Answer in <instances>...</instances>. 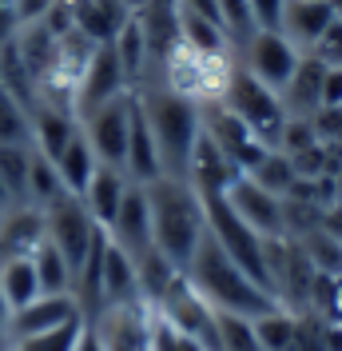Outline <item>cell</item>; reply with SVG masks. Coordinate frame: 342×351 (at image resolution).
Listing matches in <instances>:
<instances>
[{
    "label": "cell",
    "instance_id": "6da1fadb",
    "mask_svg": "<svg viewBox=\"0 0 342 351\" xmlns=\"http://www.w3.org/2000/svg\"><path fill=\"white\" fill-rule=\"evenodd\" d=\"M235 72H239L235 48H199V44L175 40L163 52V60H159L151 80H159L168 92L195 104L199 112H211V108H223Z\"/></svg>",
    "mask_w": 342,
    "mask_h": 351
},
{
    "label": "cell",
    "instance_id": "7a4b0ae2",
    "mask_svg": "<svg viewBox=\"0 0 342 351\" xmlns=\"http://www.w3.org/2000/svg\"><path fill=\"white\" fill-rule=\"evenodd\" d=\"M183 276L192 280V287L215 307V311H231V315L259 319V315L282 307L267 287H259L255 280L215 243L211 232L199 240V247H195V256H192V263H187Z\"/></svg>",
    "mask_w": 342,
    "mask_h": 351
},
{
    "label": "cell",
    "instance_id": "3957f363",
    "mask_svg": "<svg viewBox=\"0 0 342 351\" xmlns=\"http://www.w3.org/2000/svg\"><path fill=\"white\" fill-rule=\"evenodd\" d=\"M135 104H140V112H144V120L151 128L163 176L187 180L195 144L203 136V112L187 104V100H179L175 92H168L159 80H148V84L135 88Z\"/></svg>",
    "mask_w": 342,
    "mask_h": 351
},
{
    "label": "cell",
    "instance_id": "277c9868",
    "mask_svg": "<svg viewBox=\"0 0 342 351\" xmlns=\"http://www.w3.org/2000/svg\"><path fill=\"white\" fill-rule=\"evenodd\" d=\"M148 204H151V236L155 252H163L179 271H187L199 240L207 236V212L203 196L195 192L187 180H171L159 176L148 184Z\"/></svg>",
    "mask_w": 342,
    "mask_h": 351
},
{
    "label": "cell",
    "instance_id": "5b68a950",
    "mask_svg": "<svg viewBox=\"0 0 342 351\" xmlns=\"http://www.w3.org/2000/svg\"><path fill=\"white\" fill-rule=\"evenodd\" d=\"M40 212H44V236H48V243H56V252L68 260L72 284H76V271H80V263L88 260L92 243H96V236H100L104 228L88 216L84 199L72 196V192L56 196L48 208H40Z\"/></svg>",
    "mask_w": 342,
    "mask_h": 351
},
{
    "label": "cell",
    "instance_id": "8992f818",
    "mask_svg": "<svg viewBox=\"0 0 342 351\" xmlns=\"http://www.w3.org/2000/svg\"><path fill=\"white\" fill-rule=\"evenodd\" d=\"M223 108L231 112L235 120H243V124L255 132L263 144H271V148L278 144V136H282V124H287L282 96H278L275 88L259 84L251 72H243V68L235 72V80H231V92H227Z\"/></svg>",
    "mask_w": 342,
    "mask_h": 351
},
{
    "label": "cell",
    "instance_id": "52a82bcc",
    "mask_svg": "<svg viewBox=\"0 0 342 351\" xmlns=\"http://www.w3.org/2000/svg\"><path fill=\"white\" fill-rule=\"evenodd\" d=\"M131 116H135V92L116 96L100 108H92L88 116H80V132L92 144L96 160L104 168H120L124 172V156H128V136H131Z\"/></svg>",
    "mask_w": 342,
    "mask_h": 351
},
{
    "label": "cell",
    "instance_id": "ba28073f",
    "mask_svg": "<svg viewBox=\"0 0 342 351\" xmlns=\"http://www.w3.org/2000/svg\"><path fill=\"white\" fill-rule=\"evenodd\" d=\"M235 56H239V68L243 72H251L259 84L275 88V92L287 88V80L295 76V68L302 60V52L278 28H255L247 40L239 44Z\"/></svg>",
    "mask_w": 342,
    "mask_h": 351
},
{
    "label": "cell",
    "instance_id": "9c48e42d",
    "mask_svg": "<svg viewBox=\"0 0 342 351\" xmlns=\"http://www.w3.org/2000/svg\"><path fill=\"white\" fill-rule=\"evenodd\" d=\"M88 328L96 331L104 351H148V331H151V307L144 300L128 304H104Z\"/></svg>",
    "mask_w": 342,
    "mask_h": 351
},
{
    "label": "cell",
    "instance_id": "30bf717a",
    "mask_svg": "<svg viewBox=\"0 0 342 351\" xmlns=\"http://www.w3.org/2000/svg\"><path fill=\"white\" fill-rule=\"evenodd\" d=\"M223 196H227V204L239 212V219L251 223L263 240H278V236H287V199H278L275 192L259 188L251 176H239Z\"/></svg>",
    "mask_w": 342,
    "mask_h": 351
},
{
    "label": "cell",
    "instance_id": "8fae6325",
    "mask_svg": "<svg viewBox=\"0 0 342 351\" xmlns=\"http://www.w3.org/2000/svg\"><path fill=\"white\" fill-rule=\"evenodd\" d=\"M107 240L116 243L120 252H128L131 260H144L151 247H155V236H151L148 188H140V184H128L120 212H116V219L107 223Z\"/></svg>",
    "mask_w": 342,
    "mask_h": 351
},
{
    "label": "cell",
    "instance_id": "7c38bea8",
    "mask_svg": "<svg viewBox=\"0 0 342 351\" xmlns=\"http://www.w3.org/2000/svg\"><path fill=\"white\" fill-rule=\"evenodd\" d=\"M203 132H207L215 144H219V152L235 164L239 176H247V172L259 164V160H263V156L271 152V144H263L255 132L247 128L243 120H235L227 108L203 112Z\"/></svg>",
    "mask_w": 342,
    "mask_h": 351
},
{
    "label": "cell",
    "instance_id": "4fadbf2b",
    "mask_svg": "<svg viewBox=\"0 0 342 351\" xmlns=\"http://www.w3.org/2000/svg\"><path fill=\"white\" fill-rule=\"evenodd\" d=\"M131 84L128 76H124V68L116 60V48L111 44H96V52H92V60L84 68V80H80V92H76V120L88 116L92 108H100L107 100H116V96H128Z\"/></svg>",
    "mask_w": 342,
    "mask_h": 351
},
{
    "label": "cell",
    "instance_id": "5bb4252c",
    "mask_svg": "<svg viewBox=\"0 0 342 351\" xmlns=\"http://www.w3.org/2000/svg\"><path fill=\"white\" fill-rule=\"evenodd\" d=\"M76 315H84V311H80V304H76L72 291H64V295H36L28 307L12 311L4 339H8V343H12V339H28V335H40V331L60 328V324L76 319Z\"/></svg>",
    "mask_w": 342,
    "mask_h": 351
},
{
    "label": "cell",
    "instance_id": "9a60e30c",
    "mask_svg": "<svg viewBox=\"0 0 342 351\" xmlns=\"http://www.w3.org/2000/svg\"><path fill=\"white\" fill-rule=\"evenodd\" d=\"M72 4V24L76 32L88 36L92 44H111L120 28L135 16L128 0H68Z\"/></svg>",
    "mask_w": 342,
    "mask_h": 351
},
{
    "label": "cell",
    "instance_id": "2e32d148",
    "mask_svg": "<svg viewBox=\"0 0 342 351\" xmlns=\"http://www.w3.org/2000/svg\"><path fill=\"white\" fill-rule=\"evenodd\" d=\"M334 21V4L330 0H287L278 32L299 48L302 56H311V48L319 44V36Z\"/></svg>",
    "mask_w": 342,
    "mask_h": 351
},
{
    "label": "cell",
    "instance_id": "e0dca14e",
    "mask_svg": "<svg viewBox=\"0 0 342 351\" xmlns=\"http://www.w3.org/2000/svg\"><path fill=\"white\" fill-rule=\"evenodd\" d=\"M44 243V212L32 204H12L0 216V263L24 260Z\"/></svg>",
    "mask_w": 342,
    "mask_h": 351
},
{
    "label": "cell",
    "instance_id": "ac0fdd59",
    "mask_svg": "<svg viewBox=\"0 0 342 351\" xmlns=\"http://www.w3.org/2000/svg\"><path fill=\"white\" fill-rule=\"evenodd\" d=\"M322 84H326V64H319L315 56H302L295 76L278 92L282 108H287V120H315L322 112Z\"/></svg>",
    "mask_w": 342,
    "mask_h": 351
},
{
    "label": "cell",
    "instance_id": "d6986e66",
    "mask_svg": "<svg viewBox=\"0 0 342 351\" xmlns=\"http://www.w3.org/2000/svg\"><path fill=\"white\" fill-rule=\"evenodd\" d=\"M28 132H32V148L48 160H56L68 140L80 132V120L64 108H52V104H32L28 108Z\"/></svg>",
    "mask_w": 342,
    "mask_h": 351
},
{
    "label": "cell",
    "instance_id": "ffe728a7",
    "mask_svg": "<svg viewBox=\"0 0 342 351\" xmlns=\"http://www.w3.org/2000/svg\"><path fill=\"white\" fill-rule=\"evenodd\" d=\"M128 176L120 172V168H96L92 172V180H88V188L80 192V199H84L88 216L96 219L100 228L107 232V223L116 219V212H120V204H124V192H128Z\"/></svg>",
    "mask_w": 342,
    "mask_h": 351
},
{
    "label": "cell",
    "instance_id": "44dd1931",
    "mask_svg": "<svg viewBox=\"0 0 342 351\" xmlns=\"http://www.w3.org/2000/svg\"><path fill=\"white\" fill-rule=\"evenodd\" d=\"M124 176L131 184L148 188L163 176V164H159V152H155V140H151V128L144 120V112L135 104V116H131V136H128V156H124Z\"/></svg>",
    "mask_w": 342,
    "mask_h": 351
},
{
    "label": "cell",
    "instance_id": "7402d4cb",
    "mask_svg": "<svg viewBox=\"0 0 342 351\" xmlns=\"http://www.w3.org/2000/svg\"><path fill=\"white\" fill-rule=\"evenodd\" d=\"M100 291L104 304H128L140 300V280H135V260L128 252H120L116 243L107 240L104 247V267H100Z\"/></svg>",
    "mask_w": 342,
    "mask_h": 351
},
{
    "label": "cell",
    "instance_id": "603a6c76",
    "mask_svg": "<svg viewBox=\"0 0 342 351\" xmlns=\"http://www.w3.org/2000/svg\"><path fill=\"white\" fill-rule=\"evenodd\" d=\"M52 164H56V172H60L64 192H72V196H80V192L88 188V180H92V172L100 168V160H96V152H92V144L84 140V132H76V136L64 144V152L56 156Z\"/></svg>",
    "mask_w": 342,
    "mask_h": 351
},
{
    "label": "cell",
    "instance_id": "cb8c5ba5",
    "mask_svg": "<svg viewBox=\"0 0 342 351\" xmlns=\"http://www.w3.org/2000/svg\"><path fill=\"white\" fill-rule=\"evenodd\" d=\"M0 291H4V300H8V311H21V307H28L36 295H44L32 256L0 263Z\"/></svg>",
    "mask_w": 342,
    "mask_h": 351
},
{
    "label": "cell",
    "instance_id": "d4e9b609",
    "mask_svg": "<svg viewBox=\"0 0 342 351\" xmlns=\"http://www.w3.org/2000/svg\"><path fill=\"white\" fill-rule=\"evenodd\" d=\"M251 180H255L259 188H267V192H275L278 199L291 196V188L299 184V172H295V164H291V156H282L278 148H271V152L259 160L255 168H251Z\"/></svg>",
    "mask_w": 342,
    "mask_h": 351
},
{
    "label": "cell",
    "instance_id": "484cf974",
    "mask_svg": "<svg viewBox=\"0 0 342 351\" xmlns=\"http://www.w3.org/2000/svg\"><path fill=\"white\" fill-rule=\"evenodd\" d=\"M32 263H36L44 295H64V291H72V267H68V260L56 252V243H48V236H44V243L32 252Z\"/></svg>",
    "mask_w": 342,
    "mask_h": 351
},
{
    "label": "cell",
    "instance_id": "4316f807",
    "mask_svg": "<svg viewBox=\"0 0 342 351\" xmlns=\"http://www.w3.org/2000/svg\"><path fill=\"white\" fill-rule=\"evenodd\" d=\"M295 324H299V315L291 307H275V311L259 315L255 319L259 351H291V343H295Z\"/></svg>",
    "mask_w": 342,
    "mask_h": 351
},
{
    "label": "cell",
    "instance_id": "83f0119b",
    "mask_svg": "<svg viewBox=\"0 0 342 351\" xmlns=\"http://www.w3.org/2000/svg\"><path fill=\"white\" fill-rule=\"evenodd\" d=\"M56 196H64V184H60L56 164L32 148V164H28V196H24V204H32V208H48Z\"/></svg>",
    "mask_w": 342,
    "mask_h": 351
},
{
    "label": "cell",
    "instance_id": "f1b7e54d",
    "mask_svg": "<svg viewBox=\"0 0 342 351\" xmlns=\"http://www.w3.org/2000/svg\"><path fill=\"white\" fill-rule=\"evenodd\" d=\"M28 164H32V144H0V184L16 204H24L28 196Z\"/></svg>",
    "mask_w": 342,
    "mask_h": 351
},
{
    "label": "cell",
    "instance_id": "f546056e",
    "mask_svg": "<svg viewBox=\"0 0 342 351\" xmlns=\"http://www.w3.org/2000/svg\"><path fill=\"white\" fill-rule=\"evenodd\" d=\"M84 328H88V319L84 315H76V319H68V324H60V328H52V331L28 335V339H12L8 351H76Z\"/></svg>",
    "mask_w": 342,
    "mask_h": 351
},
{
    "label": "cell",
    "instance_id": "4dcf8cb0",
    "mask_svg": "<svg viewBox=\"0 0 342 351\" xmlns=\"http://www.w3.org/2000/svg\"><path fill=\"white\" fill-rule=\"evenodd\" d=\"M215 328H219V351H259L255 319L231 315V311H215Z\"/></svg>",
    "mask_w": 342,
    "mask_h": 351
},
{
    "label": "cell",
    "instance_id": "1f68e13d",
    "mask_svg": "<svg viewBox=\"0 0 342 351\" xmlns=\"http://www.w3.org/2000/svg\"><path fill=\"white\" fill-rule=\"evenodd\" d=\"M0 144H32L28 108L4 88H0Z\"/></svg>",
    "mask_w": 342,
    "mask_h": 351
},
{
    "label": "cell",
    "instance_id": "d6a6232c",
    "mask_svg": "<svg viewBox=\"0 0 342 351\" xmlns=\"http://www.w3.org/2000/svg\"><path fill=\"white\" fill-rule=\"evenodd\" d=\"M151 307V304H148ZM148 351H207L199 339H192L187 331L171 328L168 319L151 307V331H148Z\"/></svg>",
    "mask_w": 342,
    "mask_h": 351
},
{
    "label": "cell",
    "instance_id": "836d02e7",
    "mask_svg": "<svg viewBox=\"0 0 342 351\" xmlns=\"http://www.w3.org/2000/svg\"><path fill=\"white\" fill-rule=\"evenodd\" d=\"M311 56L326 68H342V16L330 21V28L319 36V44L311 48Z\"/></svg>",
    "mask_w": 342,
    "mask_h": 351
},
{
    "label": "cell",
    "instance_id": "e575fe53",
    "mask_svg": "<svg viewBox=\"0 0 342 351\" xmlns=\"http://www.w3.org/2000/svg\"><path fill=\"white\" fill-rule=\"evenodd\" d=\"M8 4H12V16H16V24L24 28V24H40L44 16L60 4V0H8Z\"/></svg>",
    "mask_w": 342,
    "mask_h": 351
},
{
    "label": "cell",
    "instance_id": "d590c367",
    "mask_svg": "<svg viewBox=\"0 0 342 351\" xmlns=\"http://www.w3.org/2000/svg\"><path fill=\"white\" fill-rule=\"evenodd\" d=\"M247 4H251L255 28H278V21H282V8H287V0H247Z\"/></svg>",
    "mask_w": 342,
    "mask_h": 351
},
{
    "label": "cell",
    "instance_id": "8d00e7d4",
    "mask_svg": "<svg viewBox=\"0 0 342 351\" xmlns=\"http://www.w3.org/2000/svg\"><path fill=\"white\" fill-rule=\"evenodd\" d=\"M322 108H342V68H326V84H322Z\"/></svg>",
    "mask_w": 342,
    "mask_h": 351
},
{
    "label": "cell",
    "instance_id": "74e56055",
    "mask_svg": "<svg viewBox=\"0 0 342 351\" xmlns=\"http://www.w3.org/2000/svg\"><path fill=\"white\" fill-rule=\"evenodd\" d=\"M76 351H104V348H100L96 331H92V328H84V335H80V343H76Z\"/></svg>",
    "mask_w": 342,
    "mask_h": 351
},
{
    "label": "cell",
    "instance_id": "f35d334b",
    "mask_svg": "<svg viewBox=\"0 0 342 351\" xmlns=\"http://www.w3.org/2000/svg\"><path fill=\"white\" fill-rule=\"evenodd\" d=\"M8 319H12V311H8V300H4V291H0V335L8 331Z\"/></svg>",
    "mask_w": 342,
    "mask_h": 351
},
{
    "label": "cell",
    "instance_id": "ab89813d",
    "mask_svg": "<svg viewBox=\"0 0 342 351\" xmlns=\"http://www.w3.org/2000/svg\"><path fill=\"white\" fill-rule=\"evenodd\" d=\"M12 204H16V199L8 196V188H4V184H0V216H4V212H8V208H12Z\"/></svg>",
    "mask_w": 342,
    "mask_h": 351
},
{
    "label": "cell",
    "instance_id": "60d3db41",
    "mask_svg": "<svg viewBox=\"0 0 342 351\" xmlns=\"http://www.w3.org/2000/svg\"><path fill=\"white\" fill-rule=\"evenodd\" d=\"M334 4V16H342V0H330Z\"/></svg>",
    "mask_w": 342,
    "mask_h": 351
},
{
    "label": "cell",
    "instance_id": "b9f144b4",
    "mask_svg": "<svg viewBox=\"0 0 342 351\" xmlns=\"http://www.w3.org/2000/svg\"><path fill=\"white\" fill-rule=\"evenodd\" d=\"M0 351H8V339H4V335H0Z\"/></svg>",
    "mask_w": 342,
    "mask_h": 351
}]
</instances>
